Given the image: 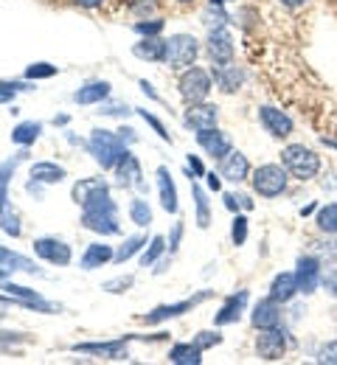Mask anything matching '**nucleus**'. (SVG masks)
Instances as JSON below:
<instances>
[{
    "instance_id": "nucleus-1",
    "label": "nucleus",
    "mask_w": 337,
    "mask_h": 365,
    "mask_svg": "<svg viewBox=\"0 0 337 365\" xmlns=\"http://www.w3.org/2000/svg\"><path fill=\"white\" fill-rule=\"evenodd\" d=\"M82 225L101 236L118 233V217H115V202L110 200V188H101L90 200L82 202Z\"/></svg>"
},
{
    "instance_id": "nucleus-2",
    "label": "nucleus",
    "mask_w": 337,
    "mask_h": 365,
    "mask_svg": "<svg viewBox=\"0 0 337 365\" xmlns=\"http://www.w3.org/2000/svg\"><path fill=\"white\" fill-rule=\"evenodd\" d=\"M281 163H284V169H287L295 180H304V182L318 178V172H321V158L309 146H304V143H289V146H284Z\"/></svg>"
},
{
    "instance_id": "nucleus-3",
    "label": "nucleus",
    "mask_w": 337,
    "mask_h": 365,
    "mask_svg": "<svg viewBox=\"0 0 337 365\" xmlns=\"http://www.w3.org/2000/svg\"><path fill=\"white\" fill-rule=\"evenodd\" d=\"M88 149H90V155L96 158V163L101 169H115V163L127 152V143L121 140V135H115V133L93 130V135L88 140Z\"/></svg>"
},
{
    "instance_id": "nucleus-4",
    "label": "nucleus",
    "mask_w": 337,
    "mask_h": 365,
    "mask_svg": "<svg viewBox=\"0 0 337 365\" xmlns=\"http://www.w3.org/2000/svg\"><path fill=\"white\" fill-rule=\"evenodd\" d=\"M23 158H26V152H20L17 158L0 163V228L9 236H20V220H17V214H14L11 202H9V182H11V175H14V169H17V163Z\"/></svg>"
},
{
    "instance_id": "nucleus-5",
    "label": "nucleus",
    "mask_w": 337,
    "mask_h": 365,
    "mask_svg": "<svg viewBox=\"0 0 337 365\" xmlns=\"http://www.w3.org/2000/svg\"><path fill=\"white\" fill-rule=\"evenodd\" d=\"M287 169L284 166H276V163H264V166H259L256 172H253V191L259 194V197H267V200H273V197H279V194H284V188H287Z\"/></svg>"
},
{
    "instance_id": "nucleus-6",
    "label": "nucleus",
    "mask_w": 337,
    "mask_h": 365,
    "mask_svg": "<svg viewBox=\"0 0 337 365\" xmlns=\"http://www.w3.org/2000/svg\"><path fill=\"white\" fill-rule=\"evenodd\" d=\"M197 53H199V43L192 34H175V37L166 40V62H169L172 71L192 68Z\"/></svg>"
},
{
    "instance_id": "nucleus-7",
    "label": "nucleus",
    "mask_w": 337,
    "mask_h": 365,
    "mask_svg": "<svg viewBox=\"0 0 337 365\" xmlns=\"http://www.w3.org/2000/svg\"><path fill=\"white\" fill-rule=\"evenodd\" d=\"M323 262L318 256H298L295 262V284H298V292L304 295H312L318 287H321V278H323Z\"/></svg>"
},
{
    "instance_id": "nucleus-8",
    "label": "nucleus",
    "mask_w": 337,
    "mask_h": 365,
    "mask_svg": "<svg viewBox=\"0 0 337 365\" xmlns=\"http://www.w3.org/2000/svg\"><path fill=\"white\" fill-rule=\"evenodd\" d=\"M256 354H259L261 360H267V363L281 360V357L287 354V334H284V329H279V326L261 329V334H259V340H256Z\"/></svg>"
},
{
    "instance_id": "nucleus-9",
    "label": "nucleus",
    "mask_w": 337,
    "mask_h": 365,
    "mask_svg": "<svg viewBox=\"0 0 337 365\" xmlns=\"http://www.w3.org/2000/svg\"><path fill=\"white\" fill-rule=\"evenodd\" d=\"M208 93H211V76H208L202 68H189V71L180 76V96H183L189 104L205 101Z\"/></svg>"
},
{
    "instance_id": "nucleus-10",
    "label": "nucleus",
    "mask_w": 337,
    "mask_h": 365,
    "mask_svg": "<svg viewBox=\"0 0 337 365\" xmlns=\"http://www.w3.org/2000/svg\"><path fill=\"white\" fill-rule=\"evenodd\" d=\"M211 298V292H199V295H194V298H189V301H180V304H163V307H157V309H152L149 315H144V323H149V326H155V323H163V320L169 318H180L183 312H189V309H194V307H199L202 301H208Z\"/></svg>"
},
{
    "instance_id": "nucleus-11",
    "label": "nucleus",
    "mask_w": 337,
    "mask_h": 365,
    "mask_svg": "<svg viewBox=\"0 0 337 365\" xmlns=\"http://www.w3.org/2000/svg\"><path fill=\"white\" fill-rule=\"evenodd\" d=\"M208 56L214 65H231L234 62V37L225 31V29H217V31H208Z\"/></svg>"
},
{
    "instance_id": "nucleus-12",
    "label": "nucleus",
    "mask_w": 337,
    "mask_h": 365,
    "mask_svg": "<svg viewBox=\"0 0 337 365\" xmlns=\"http://www.w3.org/2000/svg\"><path fill=\"white\" fill-rule=\"evenodd\" d=\"M73 351L79 354H93L101 360H127V340H107V343H76Z\"/></svg>"
},
{
    "instance_id": "nucleus-13",
    "label": "nucleus",
    "mask_w": 337,
    "mask_h": 365,
    "mask_svg": "<svg viewBox=\"0 0 337 365\" xmlns=\"http://www.w3.org/2000/svg\"><path fill=\"white\" fill-rule=\"evenodd\" d=\"M0 289H3L6 295H14V298H20L26 309H37V312H59V307L48 304L43 295H37V292H34V289H28V287L11 284V281H0Z\"/></svg>"
},
{
    "instance_id": "nucleus-14",
    "label": "nucleus",
    "mask_w": 337,
    "mask_h": 365,
    "mask_svg": "<svg viewBox=\"0 0 337 365\" xmlns=\"http://www.w3.org/2000/svg\"><path fill=\"white\" fill-rule=\"evenodd\" d=\"M34 253L40 259H46L48 264H71V245H65L62 239H37L34 242Z\"/></svg>"
},
{
    "instance_id": "nucleus-15",
    "label": "nucleus",
    "mask_w": 337,
    "mask_h": 365,
    "mask_svg": "<svg viewBox=\"0 0 337 365\" xmlns=\"http://www.w3.org/2000/svg\"><path fill=\"white\" fill-rule=\"evenodd\" d=\"M197 143L205 149V155H211V158H217V160H222V158L231 152V135L222 133V130H217V127L197 133Z\"/></svg>"
},
{
    "instance_id": "nucleus-16",
    "label": "nucleus",
    "mask_w": 337,
    "mask_h": 365,
    "mask_svg": "<svg viewBox=\"0 0 337 365\" xmlns=\"http://www.w3.org/2000/svg\"><path fill=\"white\" fill-rule=\"evenodd\" d=\"M14 273L40 275V267H37L31 259H26V256H20V253H11V250L0 247V281H6L9 275H14Z\"/></svg>"
},
{
    "instance_id": "nucleus-17",
    "label": "nucleus",
    "mask_w": 337,
    "mask_h": 365,
    "mask_svg": "<svg viewBox=\"0 0 337 365\" xmlns=\"http://www.w3.org/2000/svg\"><path fill=\"white\" fill-rule=\"evenodd\" d=\"M259 121H261V127L273 138L292 135V118H289L287 113L276 110V107H261V110H259Z\"/></svg>"
},
{
    "instance_id": "nucleus-18",
    "label": "nucleus",
    "mask_w": 337,
    "mask_h": 365,
    "mask_svg": "<svg viewBox=\"0 0 337 365\" xmlns=\"http://www.w3.org/2000/svg\"><path fill=\"white\" fill-rule=\"evenodd\" d=\"M217 107L214 104H192V110H186V115H183V124L194 130V133H202V130H211V127H217Z\"/></svg>"
},
{
    "instance_id": "nucleus-19",
    "label": "nucleus",
    "mask_w": 337,
    "mask_h": 365,
    "mask_svg": "<svg viewBox=\"0 0 337 365\" xmlns=\"http://www.w3.org/2000/svg\"><path fill=\"white\" fill-rule=\"evenodd\" d=\"M219 178H225L228 182H242L250 178V163L242 152H228L222 160H219Z\"/></svg>"
},
{
    "instance_id": "nucleus-20",
    "label": "nucleus",
    "mask_w": 337,
    "mask_h": 365,
    "mask_svg": "<svg viewBox=\"0 0 337 365\" xmlns=\"http://www.w3.org/2000/svg\"><path fill=\"white\" fill-rule=\"evenodd\" d=\"M115 178H118L121 185H135V188H141V191L146 188V182L141 180V178H144V175H141V163H138V158H135L130 149H127L124 158L115 163Z\"/></svg>"
},
{
    "instance_id": "nucleus-21",
    "label": "nucleus",
    "mask_w": 337,
    "mask_h": 365,
    "mask_svg": "<svg viewBox=\"0 0 337 365\" xmlns=\"http://www.w3.org/2000/svg\"><path fill=\"white\" fill-rule=\"evenodd\" d=\"M250 320H253L256 329H273V326H279V323H281V304L267 295L264 301H259V304L253 307Z\"/></svg>"
},
{
    "instance_id": "nucleus-22",
    "label": "nucleus",
    "mask_w": 337,
    "mask_h": 365,
    "mask_svg": "<svg viewBox=\"0 0 337 365\" xmlns=\"http://www.w3.org/2000/svg\"><path fill=\"white\" fill-rule=\"evenodd\" d=\"M247 289H239V292H234L225 304H222V309L217 312V318H214V323L217 326H228V323H237V320L242 318V312H244V307H247Z\"/></svg>"
},
{
    "instance_id": "nucleus-23",
    "label": "nucleus",
    "mask_w": 337,
    "mask_h": 365,
    "mask_svg": "<svg viewBox=\"0 0 337 365\" xmlns=\"http://www.w3.org/2000/svg\"><path fill=\"white\" fill-rule=\"evenodd\" d=\"M214 82L219 85L222 93H237L242 88V82H244V71L237 68L234 62L231 65H217L214 68Z\"/></svg>"
},
{
    "instance_id": "nucleus-24",
    "label": "nucleus",
    "mask_w": 337,
    "mask_h": 365,
    "mask_svg": "<svg viewBox=\"0 0 337 365\" xmlns=\"http://www.w3.org/2000/svg\"><path fill=\"white\" fill-rule=\"evenodd\" d=\"M157 188H160V205L166 214H177V188L166 166L157 169Z\"/></svg>"
},
{
    "instance_id": "nucleus-25",
    "label": "nucleus",
    "mask_w": 337,
    "mask_h": 365,
    "mask_svg": "<svg viewBox=\"0 0 337 365\" xmlns=\"http://www.w3.org/2000/svg\"><path fill=\"white\" fill-rule=\"evenodd\" d=\"M298 295V284H295V273H279L270 284V298L279 304H287Z\"/></svg>"
},
{
    "instance_id": "nucleus-26",
    "label": "nucleus",
    "mask_w": 337,
    "mask_h": 365,
    "mask_svg": "<svg viewBox=\"0 0 337 365\" xmlns=\"http://www.w3.org/2000/svg\"><path fill=\"white\" fill-rule=\"evenodd\" d=\"M169 360L175 365H199L202 363V349L197 343H177L169 349Z\"/></svg>"
},
{
    "instance_id": "nucleus-27",
    "label": "nucleus",
    "mask_w": 337,
    "mask_h": 365,
    "mask_svg": "<svg viewBox=\"0 0 337 365\" xmlns=\"http://www.w3.org/2000/svg\"><path fill=\"white\" fill-rule=\"evenodd\" d=\"M133 53L138 59H146V62H166V43L157 37H146L144 43L133 48Z\"/></svg>"
},
{
    "instance_id": "nucleus-28",
    "label": "nucleus",
    "mask_w": 337,
    "mask_h": 365,
    "mask_svg": "<svg viewBox=\"0 0 337 365\" xmlns=\"http://www.w3.org/2000/svg\"><path fill=\"white\" fill-rule=\"evenodd\" d=\"M110 96V85L107 82H88L85 88L73 93V101L76 104H101L104 98Z\"/></svg>"
},
{
    "instance_id": "nucleus-29",
    "label": "nucleus",
    "mask_w": 337,
    "mask_h": 365,
    "mask_svg": "<svg viewBox=\"0 0 337 365\" xmlns=\"http://www.w3.org/2000/svg\"><path fill=\"white\" fill-rule=\"evenodd\" d=\"M113 256L115 253L110 250V245H90L85 250V256H82V270H96L101 264H107Z\"/></svg>"
},
{
    "instance_id": "nucleus-30",
    "label": "nucleus",
    "mask_w": 337,
    "mask_h": 365,
    "mask_svg": "<svg viewBox=\"0 0 337 365\" xmlns=\"http://www.w3.org/2000/svg\"><path fill=\"white\" fill-rule=\"evenodd\" d=\"M43 133V124L40 121H23V124H17L14 130H11V140L17 143V146H31L37 138Z\"/></svg>"
},
{
    "instance_id": "nucleus-31",
    "label": "nucleus",
    "mask_w": 337,
    "mask_h": 365,
    "mask_svg": "<svg viewBox=\"0 0 337 365\" xmlns=\"http://www.w3.org/2000/svg\"><path fill=\"white\" fill-rule=\"evenodd\" d=\"M31 180L34 182H59V180H65V169L56 166V163H48V160L34 163V166H31Z\"/></svg>"
},
{
    "instance_id": "nucleus-32",
    "label": "nucleus",
    "mask_w": 337,
    "mask_h": 365,
    "mask_svg": "<svg viewBox=\"0 0 337 365\" xmlns=\"http://www.w3.org/2000/svg\"><path fill=\"white\" fill-rule=\"evenodd\" d=\"M101 188H110L107 182L101 180V178H88V180H79L76 185H73V202L76 205H82L85 200H90L96 191H101Z\"/></svg>"
},
{
    "instance_id": "nucleus-33",
    "label": "nucleus",
    "mask_w": 337,
    "mask_h": 365,
    "mask_svg": "<svg viewBox=\"0 0 337 365\" xmlns=\"http://www.w3.org/2000/svg\"><path fill=\"white\" fill-rule=\"evenodd\" d=\"M309 250H312V256H318V259H321V262H326V264L337 262V242L335 239H315V242H309Z\"/></svg>"
},
{
    "instance_id": "nucleus-34",
    "label": "nucleus",
    "mask_w": 337,
    "mask_h": 365,
    "mask_svg": "<svg viewBox=\"0 0 337 365\" xmlns=\"http://www.w3.org/2000/svg\"><path fill=\"white\" fill-rule=\"evenodd\" d=\"M318 228L321 233H326V236H335L337 233V202H329V205H323L321 211H318Z\"/></svg>"
},
{
    "instance_id": "nucleus-35",
    "label": "nucleus",
    "mask_w": 337,
    "mask_h": 365,
    "mask_svg": "<svg viewBox=\"0 0 337 365\" xmlns=\"http://www.w3.org/2000/svg\"><path fill=\"white\" fill-rule=\"evenodd\" d=\"M144 245H146L144 236H130V239H127V242H124V245H121V247L115 250L113 262H115V264H124V262H127L130 256H135V253H138V250H141Z\"/></svg>"
},
{
    "instance_id": "nucleus-36",
    "label": "nucleus",
    "mask_w": 337,
    "mask_h": 365,
    "mask_svg": "<svg viewBox=\"0 0 337 365\" xmlns=\"http://www.w3.org/2000/svg\"><path fill=\"white\" fill-rule=\"evenodd\" d=\"M192 194H194V200H197V225H199V228H208V225H211L208 197H205V191H202L199 185H192Z\"/></svg>"
},
{
    "instance_id": "nucleus-37",
    "label": "nucleus",
    "mask_w": 337,
    "mask_h": 365,
    "mask_svg": "<svg viewBox=\"0 0 337 365\" xmlns=\"http://www.w3.org/2000/svg\"><path fill=\"white\" fill-rule=\"evenodd\" d=\"M130 220L138 225V228H146L152 222V211L146 205V200H133L130 202Z\"/></svg>"
},
{
    "instance_id": "nucleus-38",
    "label": "nucleus",
    "mask_w": 337,
    "mask_h": 365,
    "mask_svg": "<svg viewBox=\"0 0 337 365\" xmlns=\"http://www.w3.org/2000/svg\"><path fill=\"white\" fill-rule=\"evenodd\" d=\"M202 23L208 26V31H217V29H225L228 14L222 11V6H208L205 14H202Z\"/></svg>"
},
{
    "instance_id": "nucleus-39",
    "label": "nucleus",
    "mask_w": 337,
    "mask_h": 365,
    "mask_svg": "<svg viewBox=\"0 0 337 365\" xmlns=\"http://www.w3.org/2000/svg\"><path fill=\"white\" fill-rule=\"evenodd\" d=\"M166 250V239L163 236H155L152 242H149V247H146L144 253H141V267H149V264H155L157 259H160V253Z\"/></svg>"
},
{
    "instance_id": "nucleus-40",
    "label": "nucleus",
    "mask_w": 337,
    "mask_h": 365,
    "mask_svg": "<svg viewBox=\"0 0 337 365\" xmlns=\"http://www.w3.org/2000/svg\"><path fill=\"white\" fill-rule=\"evenodd\" d=\"M222 200H225V208H228V211H234V214H237V211H250V208H253V200H250V197H244V194H234V191H228Z\"/></svg>"
},
{
    "instance_id": "nucleus-41",
    "label": "nucleus",
    "mask_w": 337,
    "mask_h": 365,
    "mask_svg": "<svg viewBox=\"0 0 337 365\" xmlns=\"http://www.w3.org/2000/svg\"><path fill=\"white\" fill-rule=\"evenodd\" d=\"M56 73V65H48V62H34L26 68V79H51Z\"/></svg>"
},
{
    "instance_id": "nucleus-42",
    "label": "nucleus",
    "mask_w": 337,
    "mask_h": 365,
    "mask_svg": "<svg viewBox=\"0 0 337 365\" xmlns=\"http://www.w3.org/2000/svg\"><path fill=\"white\" fill-rule=\"evenodd\" d=\"M20 91H28V85H23V82H0V104L14 101V96Z\"/></svg>"
},
{
    "instance_id": "nucleus-43",
    "label": "nucleus",
    "mask_w": 337,
    "mask_h": 365,
    "mask_svg": "<svg viewBox=\"0 0 337 365\" xmlns=\"http://www.w3.org/2000/svg\"><path fill=\"white\" fill-rule=\"evenodd\" d=\"M231 239H234L237 247L247 242V217L237 214V220H234V225H231Z\"/></svg>"
},
{
    "instance_id": "nucleus-44",
    "label": "nucleus",
    "mask_w": 337,
    "mask_h": 365,
    "mask_svg": "<svg viewBox=\"0 0 337 365\" xmlns=\"http://www.w3.org/2000/svg\"><path fill=\"white\" fill-rule=\"evenodd\" d=\"M135 31L141 37H157L163 31V20H141V23H135Z\"/></svg>"
},
{
    "instance_id": "nucleus-45",
    "label": "nucleus",
    "mask_w": 337,
    "mask_h": 365,
    "mask_svg": "<svg viewBox=\"0 0 337 365\" xmlns=\"http://www.w3.org/2000/svg\"><path fill=\"white\" fill-rule=\"evenodd\" d=\"M318 363L337 365V340H332V343H323V346L318 349Z\"/></svg>"
},
{
    "instance_id": "nucleus-46",
    "label": "nucleus",
    "mask_w": 337,
    "mask_h": 365,
    "mask_svg": "<svg viewBox=\"0 0 337 365\" xmlns=\"http://www.w3.org/2000/svg\"><path fill=\"white\" fill-rule=\"evenodd\" d=\"M133 281H135L133 275H121V278L107 281V284H104V289H107V292H113V295H118V292H127V289L133 287Z\"/></svg>"
},
{
    "instance_id": "nucleus-47",
    "label": "nucleus",
    "mask_w": 337,
    "mask_h": 365,
    "mask_svg": "<svg viewBox=\"0 0 337 365\" xmlns=\"http://www.w3.org/2000/svg\"><path fill=\"white\" fill-rule=\"evenodd\" d=\"M194 343L205 351V349H214V346H219L222 343V334H217V331H199L197 337H194Z\"/></svg>"
},
{
    "instance_id": "nucleus-48",
    "label": "nucleus",
    "mask_w": 337,
    "mask_h": 365,
    "mask_svg": "<svg viewBox=\"0 0 337 365\" xmlns=\"http://www.w3.org/2000/svg\"><path fill=\"white\" fill-rule=\"evenodd\" d=\"M321 287L326 289V295H332V298L337 301V267H332V270H326V273H323Z\"/></svg>"
},
{
    "instance_id": "nucleus-49",
    "label": "nucleus",
    "mask_w": 337,
    "mask_h": 365,
    "mask_svg": "<svg viewBox=\"0 0 337 365\" xmlns=\"http://www.w3.org/2000/svg\"><path fill=\"white\" fill-rule=\"evenodd\" d=\"M141 118H144L146 124H149V127H152V130H155V133H157V135L163 138V140H172V138H169V133H166V127H163V124H160V121H157V118H155V115H149V113H146V110H141Z\"/></svg>"
},
{
    "instance_id": "nucleus-50",
    "label": "nucleus",
    "mask_w": 337,
    "mask_h": 365,
    "mask_svg": "<svg viewBox=\"0 0 337 365\" xmlns=\"http://www.w3.org/2000/svg\"><path fill=\"white\" fill-rule=\"evenodd\" d=\"M9 307H23V301L20 298H14V295H0V315H6L9 312Z\"/></svg>"
},
{
    "instance_id": "nucleus-51",
    "label": "nucleus",
    "mask_w": 337,
    "mask_h": 365,
    "mask_svg": "<svg viewBox=\"0 0 337 365\" xmlns=\"http://www.w3.org/2000/svg\"><path fill=\"white\" fill-rule=\"evenodd\" d=\"M189 175H194V178H205V166H202V160L194 158V155H189Z\"/></svg>"
},
{
    "instance_id": "nucleus-52",
    "label": "nucleus",
    "mask_w": 337,
    "mask_h": 365,
    "mask_svg": "<svg viewBox=\"0 0 337 365\" xmlns=\"http://www.w3.org/2000/svg\"><path fill=\"white\" fill-rule=\"evenodd\" d=\"M130 3H133L135 14H146V11H152V9H155V0H130Z\"/></svg>"
},
{
    "instance_id": "nucleus-53",
    "label": "nucleus",
    "mask_w": 337,
    "mask_h": 365,
    "mask_svg": "<svg viewBox=\"0 0 337 365\" xmlns=\"http://www.w3.org/2000/svg\"><path fill=\"white\" fill-rule=\"evenodd\" d=\"M180 236H183V222H177L175 230H172V239H169V250L175 253L177 250V245H180Z\"/></svg>"
},
{
    "instance_id": "nucleus-54",
    "label": "nucleus",
    "mask_w": 337,
    "mask_h": 365,
    "mask_svg": "<svg viewBox=\"0 0 337 365\" xmlns=\"http://www.w3.org/2000/svg\"><path fill=\"white\" fill-rule=\"evenodd\" d=\"M205 178H208V188H211V191H219V185H222L219 175H205Z\"/></svg>"
},
{
    "instance_id": "nucleus-55",
    "label": "nucleus",
    "mask_w": 337,
    "mask_h": 365,
    "mask_svg": "<svg viewBox=\"0 0 337 365\" xmlns=\"http://www.w3.org/2000/svg\"><path fill=\"white\" fill-rule=\"evenodd\" d=\"M101 113H104V115H121V113L127 115L130 110H127V107H107V110H101Z\"/></svg>"
},
{
    "instance_id": "nucleus-56",
    "label": "nucleus",
    "mask_w": 337,
    "mask_h": 365,
    "mask_svg": "<svg viewBox=\"0 0 337 365\" xmlns=\"http://www.w3.org/2000/svg\"><path fill=\"white\" fill-rule=\"evenodd\" d=\"M73 3H76V6H85V9H96L104 0H73Z\"/></svg>"
},
{
    "instance_id": "nucleus-57",
    "label": "nucleus",
    "mask_w": 337,
    "mask_h": 365,
    "mask_svg": "<svg viewBox=\"0 0 337 365\" xmlns=\"http://www.w3.org/2000/svg\"><path fill=\"white\" fill-rule=\"evenodd\" d=\"M141 91H144L146 96H149V98H157V93H155V88H152L149 82H141Z\"/></svg>"
},
{
    "instance_id": "nucleus-58",
    "label": "nucleus",
    "mask_w": 337,
    "mask_h": 365,
    "mask_svg": "<svg viewBox=\"0 0 337 365\" xmlns=\"http://www.w3.org/2000/svg\"><path fill=\"white\" fill-rule=\"evenodd\" d=\"M284 6H301V3H306V0H281Z\"/></svg>"
},
{
    "instance_id": "nucleus-59",
    "label": "nucleus",
    "mask_w": 337,
    "mask_h": 365,
    "mask_svg": "<svg viewBox=\"0 0 337 365\" xmlns=\"http://www.w3.org/2000/svg\"><path fill=\"white\" fill-rule=\"evenodd\" d=\"M222 3H225V0H211V6H222Z\"/></svg>"
},
{
    "instance_id": "nucleus-60",
    "label": "nucleus",
    "mask_w": 337,
    "mask_h": 365,
    "mask_svg": "<svg viewBox=\"0 0 337 365\" xmlns=\"http://www.w3.org/2000/svg\"><path fill=\"white\" fill-rule=\"evenodd\" d=\"M180 3H189V0H180Z\"/></svg>"
}]
</instances>
